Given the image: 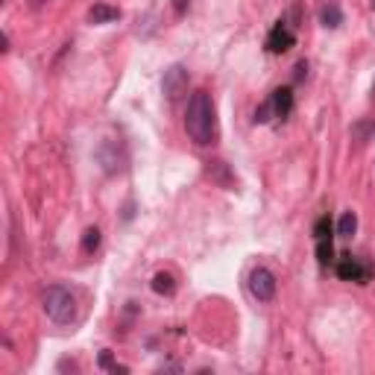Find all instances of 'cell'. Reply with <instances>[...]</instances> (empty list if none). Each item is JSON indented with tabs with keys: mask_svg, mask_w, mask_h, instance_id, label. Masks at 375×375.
<instances>
[{
	"mask_svg": "<svg viewBox=\"0 0 375 375\" xmlns=\"http://www.w3.org/2000/svg\"><path fill=\"white\" fill-rule=\"evenodd\" d=\"M185 132L196 147H211L220 135L217 127V109L208 91H194L188 100V112H185Z\"/></svg>",
	"mask_w": 375,
	"mask_h": 375,
	"instance_id": "obj_1",
	"label": "cell"
},
{
	"mask_svg": "<svg viewBox=\"0 0 375 375\" xmlns=\"http://www.w3.org/2000/svg\"><path fill=\"white\" fill-rule=\"evenodd\" d=\"M41 305H44V314L56 322V326H70L77 319V296H73L65 285H53L47 287L44 296H41Z\"/></svg>",
	"mask_w": 375,
	"mask_h": 375,
	"instance_id": "obj_2",
	"label": "cell"
},
{
	"mask_svg": "<svg viewBox=\"0 0 375 375\" xmlns=\"http://www.w3.org/2000/svg\"><path fill=\"white\" fill-rule=\"evenodd\" d=\"M249 293H253L258 302H270L276 296V276L267 267H255L249 273Z\"/></svg>",
	"mask_w": 375,
	"mask_h": 375,
	"instance_id": "obj_3",
	"label": "cell"
},
{
	"mask_svg": "<svg viewBox=\"0 0 375 375\" xmlns=\"http://www.w3.org/2000/svg\"><path fill=\"white\" fill-rule=\"evenodd\" d=\"M185 91H188V70H185V65H170L164 70V77H162V94L173 103V100H179Z\"/></svg>",
	"mask_w": 375,
	"mask_h": 375,
	"instance_id": "obj_4",
	"label": "cell"
},
{
	"mask_svg": "<svg viewBox=\"0 0 375 375\" xmlns=\"http://www.w3.org/2000/svg\"><path fill=\"white\" fill-rule=\"evenodd\" d=\"M293 41H296L293 30L287 27L285 21H279L276 27L270 30V36H267V50H270V53H287V50L293 47Z\"/></svg>",
	"mask_w": 375,
	"mask_h": 375,
	"instance_id": "obj_5",
	"label": "cell"
},
{
	"mask_svg": "<svg viewBox=\"0 0 375 375\" xmlns=\"http://www.w3.org/2000/svg\"><path fill=\"white\" fill-rule=\"evenodd\" d=\"M314 238H317L319 264H329V261H332V220H329V217H319V220H317Z\"/></svg>",
	"mask_w": 375,
	"mask_h": 375,
	"instance_id": "obj_6",
	"label": "cell"
},
{
	"mask_svg": "<svg viewBox=\"0 0 375 375\" xmlns=\"http://www.w3.org/2000/svg\"><path fill=\"white\" fill-rule=\"evenodd\" d=\"M337 276H340L343 282H366L369 270H366V267H361L352 255H346V258H340V261H337Z\"/></svg>",
	"mask_w": 375,
	"mask_h": 375,
	"instance_id": "obj_7",
	"label": "cell"
},
{
	"mask_svg": "<svg viewBox=\"0 0 375 375\" xmlns=\"http://www.w3.org/2000/svg\"><path fill=\"white\" fill-rule=\"evenodd\" d=\"M270 103H273V112H276V117H282V120L290 117V112H293V91H290V88L273 91Z\"/></svg>",
	"mask_w": 375,
	"mask_h": 375,
	"instance_id": "obj_8",
	"label": "cell"
},
{
	"mask_svg": "<svg viewBox=\"0 0 375 375\" xmlns=\"http://www.w3.org/2000/svg\"><path fill=\"white\" fill-rule=\"evenodd\" d=\"M117 18H120V9L109 6V4H94L88 9V23H109V21H117Z\"/></svg>",
	"mask_w": 375,
	"mask_h": 375,
	"instance_id": "obj_9",
	"label": "cell"
},
{
	"mask_svg": "<svg viewBox=\"0 0 375 375\" xmlns=\"http://www.w3.org/2000/svg\"><path fill=\"white\" fill-rule=\"evenodd\" d=\"M319 21H322V27H340L343 23V12H340V6L337 4H326L319 9Z\"/></svg>",
	"mask_w": 375,
	"mask_h": 375,
	"instance_id": "obj_10",
	"label": "cell"
},
{
	"mask_svg": "<svg viewBox=\"0 0 375 375\" xmlns=\"http://www.w3.org/2000/svg\"><path fill=\"white\" fill-rule=\"evenodd\" d=\"M153 290L162 293V296H170L173 290H176V282H173L170 273H156V276H153Z\"/></svg>",
	"mask_w": 375,
	"mask_h": 375,
	"instance_id": "obj_11",
	"label": "cell"
},
{
	"mask_svg": "<svg viewBox=\"0 0 375 375\" xmlns=\"http://www.w3.org/2000/svg\"><path fill=\"white\" fill-rule=\"evenodd\" d=\"M97 246H100V229H97V226H88V229L83 232V253H85V255H94Z\"/></svg>",
	"mask_w": 375,
	"mask_h": 375,
	"instance_id": "obj_12",
	"label": "cell"
},
{
	"mask_svg": "<svg viewBox=\"0 0 375 375\" xmlns=\"http://www.w3.org/2000/svg\"><path fill=\"white\" fill-rule=\"evenodd\" d=\"M355 229H358V217H355L352 211H346V214L340 217V223H337V235H340V238H352Z\"/></svg>",
	"mask_w": 375,
	"mask_h": 375,
	"instance_id": "obj_13",
	"label": "cell"
},
{
	"mask_svg": "<svg viewBox=\"0 0 375 375\" xmlns=\"http://www.w3.org/2000/svg\"><path fill=\"white\" fill-rule=\"evenodd\" d=\"M208 176H214L220 185H232V176H229V173H226V164H223V162H208Z\"/></svg>",
	"mask_w": 375,
	"mask_h": 375,
	"instance_id": "obj_14",
	"label": "cell"
},
{
	"mask_svg": "<svg viewBox=\"0 0 375 375\" xmlns=\"http://www.w3.org/2000/svg\"><path fill=\"white\" fill-rule=\"evenodd\" d=\"M270 112H273V103L267 100V103L258 106V112H255V123H267V120H270Z\"/></svg>",
	"mask_w": 375,
	"mask_h": 375,
	"instance_id": "obj_15",
	"label": "cell"
},
{
	"mask_svg": "<svg viewBox=\"0 0 375 375\" xmlns=\"http://www.w3.org/2000/svg\"><path fill=\"white\" fill-rule=\"evenodd\" d=\"M305 73H308V65H305V62H299V65H296V73H293V77H296V80H302Z\"/></svg>",
	"mask_w": 375,
	"mask_h": 375,
	"instance_id": "obj_16",
	"label": "cell"
},
{
	"mask_svg": "<svg viewBox=\"0 0 375 375\" xmlns=\"http://www.w3.org/2000/svg\"><path fill=\"white\" fill-rule=\"evenodd\" d=\"M185 6H188V0H173V12H176V15H182Z\"/></svg>",
	"mask_w": 375,
	"mask_h": 375,
	"instance_id": "obj_17",
	"label": "cell"
},
{
	"mask_svg": "<svg viewBox=\"0 0 375 375\" xmlns=\"http://www.w3.org/2000/svg\"><path fill=\"white\" fill-rule=\"evenodd\" d=\"M0 50H4V53L9 50V36H4V38H0Z\"/></svg>",
	"mask_w": 375,
	"mask_h": 375,
	"instance_id": "obj_18",
	"label": "cell"
},
{
	"mask_svg": "<svg viewBox=\"0 0 375 375\" xmlns=\"http://www.w3.org/2000/svg\"><path fill=\"white\" fill-rule=\"evenodd\" d=\"M30 4H33V6H41V4H47V0H30Z\"/></svg>",
	"mask_w": 375,
	"mask_h": 375,
	"instance_id": "obj_19",
	"label": "cell"
},
{
	"mask_svg": "<svg viewBox=\"0 0 375 375\" xmlns=\"http://www.w3.org/2000/svg\"><path fill=\"white\" fill-rule=\"evenodd\" d=\"M372 103H375V80H372Z\"/></svg>",
	"mask_w": 375,
	"mask_h": 375,
	"instance_id": "obj_20",
	"label": "cell"
},
{
	"mask_svg": "<svg viewBox=\"0 0 375 375\" xmlns=\"http://www.w3.org/2000/svg\"><path fill=\"white\" fill-rule=\"evenodd\" d=\"M372 6H375V0H372Z\"/></svg>",
	"mask_w": 375,
	"mask_h": 375,
	"instance_id": "obj_21",
	"label": "cell"
}]
</instances>
